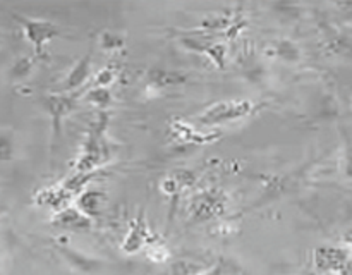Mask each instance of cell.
Returning <instances> with one entry per match:
<instances>
[{"label": "cell", "instance_id": "6da1fadb", "mask_svg": "<svg viewBox=\"0 0 352 275\" xmlns=\"http://www.w3.org/2000/svg\"><path fill=\"white\" fill-rule=\"evenodd\" d=\"M107 126H109V112H98L93 122H89L85 143L81 146L78 160L74 164V172H98L105 165H109L112 158L109 138H107Z\"/></svg>", "mask_w": 352, "mask_h": 275}, {"label": "cell", "instance_id": "7a4b0ae2", "mask_svg": "<svg viewBox=\"0 0 352 275\" xmlns=\"http://www.w3.org/2000/svg\"><path fill=\"white\" fill-rule=\"evenodd\" d=\"M229 206V196L219 188L203 189L188 199V215L195 222L219 219Z\"/></svg>", "mask_w": 352, "mask_h": 275}, {"label": "cell", "instance_id": "3957f363", "mask_svg": "<svg viewBox=\"0 0 352 275\" xmlns=\"http://www.w3.org/2000/svg\"><path fill=\"white\" fill-rule=\"evenodd\" d=\"M258 110V105L251 100H227V102H219L210 105L203 113L196 117L203 126H219V124L234 122V120L246 119L253 116Z\"/></svg>", "mask_w": 352, "mask_h": 275}, {"label": "cell", "instance_id": "277c9868", "mask_svg": "<svg viewBox=\"0 0 352 275\" xmlns=\"http://www.w3.org/2000/svg\"><path fill=\"white\" fill-rule=\"evenodd\" d=\"M16 21L21 24V30H23L26 40L30 41L31 47L34 48L36 57L43 55L45 47H47V45L58 34L57 24L50 23V21L19 16H16Z\"/></svg>", "mask_w": 352, "mask_h": 275}, {"label": "cell", "instance_id": "5b68a950", "mask_svg": "<svg viewBox=\"0 0 352 275\" xmlns=\"http://www.w3.org/2000/svg\"><path fill=\"white\" fill-rule=\"evenodd\" d=\"M313 263L316 270L323 274H340L349 265V250L337 246L316 248L313 253Z\"/></svg>", "mask_w": 352, "mask_h": 275}, {"label": "cell", "instance_id": "8992f818", "mask_svg": "<svg viewBox=\"0 0 352 275\" xmlns=\"http://www.w3.org/2000/svg\"><path fill=\"white\" fill-rule=\"evenodd\" d=\"M78 95L76 93H57V95H50L45 98V109L48 110L52 119V126H54V136L57 138L60 133V124L69 113L74 110L76 103H78Z\"/></svg>", "mask_w": 352, "mask_h": 275}, {"label": "cell", "instance_id": "52a82bcc", "mask_svg": "<svg viewBox=\"0 0 352 275\" xmlns=\"http://www.w3.org/2000/svg\"><path fill=\"white\" fill-rule=\"evenodd\" d=\"M153 239L150 234V229H148V223L144 220L143 213L136 217V219L131 220L129 229H127L126 236H124L122 244H120V250L126 254H136L140 251L144 250L150 241Z\"/></svg>", "mask_w": 352, "mask_h": 275}, {"label": "cell", "instance_id": "ba28073f", "mask_svg": "<svg viewBox=\"0 0 352 275\" xmlns=\"http://www.w3.org/2000/svg\"><path fill=\"white\" fill-rule=\"evenodd\" d=\"M170 133L175 141L184 144H206L215 141L220 133H203L196 129L192 124L186 122L182 119H174L170 122Z\"/></svg>", "mask_w": 352, "mask_h": 275}, {"label": "cell", "instance_id": "9c48e42d", "mask_svg": "<svg viewBox=\"0 0 352 275\" xmlns=\"http://www.w3.org/2000/svg\"><path fill=\"white\" fill-rule=\"evenodd\" d=\"M72 201H74V195H71L62 184L47 186V188H41L34 195V203L38 206H41V208H52L54 212H58V210L72 205Z\"/></svg>", "mask_w": 352, "mask_h": 275}, {"label": "cell", "instance_id": "30bf717a", "mask_svg": "<svg viewBox=\"0 0 352 275\" xmlns=\"http://www.w3.org/2000/svg\"><path fill=\"white\" fill-rule=\"evenodd\" d=\"M105 201H107V196L102 189L89 188L88 186V188L82 189L79 195H76L72 205H74L82 215L88 217V219H96V217L102 215Z\"/></svg>", "mask_w": 352, "mask_h": 275}, {"label": "cell", "instance_id": "8fae6325", "mask_svg": "<svg viewBox=\"0 0 352 275\" xmlns=\"http://www.w3.org/2000/svg\"><path fill=\"white\" fill-rule=\"evenodd\" d=\"M198 181V175L192 170L188 168H177V170H172L170 174L165 175L160 182V189L164 195L174 196L181 195V192L188 191Z\"/></svg>", "mask_w": 352, "mask_h": 275}, {"label": "cell", "instance_id": "7c38bea8", "mask_svg": "<svg viewBox=\"0 0 352 275\" xmlns=\"http://www.w3.org/2000/svg\"><path fill=\"white\" fill-rule=\"evenodd\" d=\"M52 223L58 229H67V230H86L91 227V219L82 215L74 205H69L65 208L58 210L52 217Z\"/></svg>", "mask_w": 352, "mask_h": 275}, {"label": "cell", "instance_id": "4fadbf2b", "mask_svg": "<svg viewBox=\"0 0 352 275\" xmlns=\"http://www.w3.org/2000/svg\"><path fill=\"white\" fill-rule=\"evenodd\" d=\"M91 55H85L81 60H78L74 64V67L69 71L67 78L64 81V88H62V93H76L81 91L82 86L89 81L91 78Z\"/></svg>", "mask_w": 352, "mask_h": 275}, {"label": "cell", "instance_id": "5bb4252c", "mask_svg": "<svg viewBox=\"0 0 352 275\" xmlns=\"http://www.w3.org/2000/svg\"><path fill=\"white\" fill-rule=\"evenodd\" d=\"M148 86L155 89H165L170 86H181L188 81V74L182 71H168V69H150L146 72Z\"/></svg>", "mask_w": 352, "mask_h": 275}, {"label": "cell", "instance_id": "9a60e30c", "mask_svg": "<svg viewBox=\"0 0 352 275\" xmlns=\"http://www.w3.org/2000/svg\"><path fill=\"white\" fill-rule=\"evenodd\" d=\"M86 100L91 103L98 112H107L109 107L112 105V91L110 88H100V86H91L86 91Z\"/></svg>", "mask_w": 352, "mask_h": 275}, {"label": "cell", "instance_id": "2e32d148", "mask_svg": "<svg viewBox=\"0 0 352 275\" xmlns=\"http://www.w3.org/2000/svg\"><path fill=\"white\" fill-rule=\"evenodd\" d=\"M143 251L146 254V258H150L153 263H165V261H168L172 258V253L168 251V248L162 241L155 239V237L144 246Z\"/></svg>", "mask_w": 352, "mask_h": 275}, {"label": "cell", "instance_id": "e0dca14e", "mask_svg": "<svg viewBox=\"0 0 352 275\" xmlns=\"http://www.w3.org/2000/svg\"><path fill=\"white\" fill-rule=\"evenodd\" d=\"M203 54L208 55L210 60H212L219 69L226 67L227 48L223 43H215V41H210V43L205 47V50H203Z\"/></svg>", "mask_w": 352, "mask_h": 275}, {"label": "cell", "instance_id": "ac0fdd59", "mask_svg": "<svg viewBox=\"0 0 352 275\" xmlns=\"http://www.w3.org/2000/svg\"><path fill=\"white\" fill-rule=\"evenodd\" d=\"M34 67V57H21L14 62V65L10 67V78L14 81H21V79L26 78Z\"/></svg>", "mask_w": 352, "mask_h": 275}, {"label": "cell", "instance_id": "d6986e66", "mask_svg": "<svg viewBox=\"0 0 352 275\" xmlns=\"http://www.w3.org/2000/svg\"><path fill=\"white\" fill-rule=\"evenodd\" d=\"M117 78V69L116 65H107V67L100 69L98 72L95 74V78H93L91 81V86H100V88H109L110 85H112L113 81H116Z\"/></svg>", "mask_w": 352, "mask_h": 275}, {"label": "cell", "instance_id": "ffe728a7", "mask_svg": "<svg viewBox=\"0 0 352 275\" xmlns=\"http://www.w3.org/2000/svg\"><path fill=\"white\" fill-rule=\"evenodd\" d=\"M203 268L198 267L195 261H177V263L172 265L168 275H201Z\"/></svg>", "mask_w": 352, "mask_h": 275}, {"label": "cell", "instance_id": "44dd1931", "mask_svg": "<svg viewBox=\"0 0 352 275\" xmlns=\"http://www.w3.org/2000/svg\"><path fill=\"white\" fill-rule=\"evenodd\" d=\"M275 54L280 55V57L285 58V60H298L299 48L296 47L292 41L284 40V41H278L277 43V47H275Z\"/></svg>", "mask_w": 352, "mask_h": 275}, {"label": "cell", "instance_id": "7402d4cb", "mask_svg": "<svg viewBox=\"0 0 352 275\" xmlns=\"http://www.w3.org/2000/svg\"><path fill=\"white\" fill-rule=\"evenodd\" d=\"M100 45H102L105 50L117 52L119 48L124 47V40L120 36H117L116 33L105 31V33H102V36H100Z\"/></svg>", "mask_w": 352, "mask_h": 275}, {"label": "cell", "instance_id": "603a6c76", "mask_svg": "<svg viewBox=\"0 0 352 275\" xmlns=\"http://www.w3.org/2000/svg\"><path fill=\"white\" fill-rule=\"evenodd\" d=\"M14 155L12 138L6 133H0V162L10 160Z\"/></svg>", "mask_w": 352, "mask_h": 275}, {"label": "cell", "instance_id": "cb8c5ba5", "mask_svg": "<svg viewBox=\"0 0 352 275\" xmlns=\"http://www.w3.org/2000/svg\"><path fill=\"white\" fill-rule=\"evenodd\" d=\"M201 275H222V274H220V267H215L208 272H203Z\"/></svg>", "mask_w": 352, "mask_h": 275}, {"label": "cell", "instance_id": "d4e9b609", "mask_svg": "<svg viewBox=\"0 0 352 275\" xmlns=\"http://www.w3.org/2000/svg\"><path fill=\"white\" fill-rule=\"evenodd\" d=\"M323 275H340V274H323Z\"/></svg>", "mask_w": 352, "mask_h": 275}]
</instances>
